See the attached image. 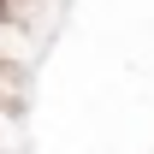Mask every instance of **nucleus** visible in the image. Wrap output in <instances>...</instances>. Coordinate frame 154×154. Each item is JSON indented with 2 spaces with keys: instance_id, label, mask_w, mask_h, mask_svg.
Listing matches in <instances>:
<instances>
[{
  "instance_id": "obj_1",
  "label": "nucleus",
  "mask_w": 154,
  "mask_h": 154,
  "mask_svg": "<svg viewBox=\"0 0 154 154\" xmlns=\"http://www.w3.org/2000/svg\"><path fill=\"white\" fill-rule=\"evenodd\" d=\"M12 6H18V0H0V12H12Z\"/></svg>"
}]
</instances>
